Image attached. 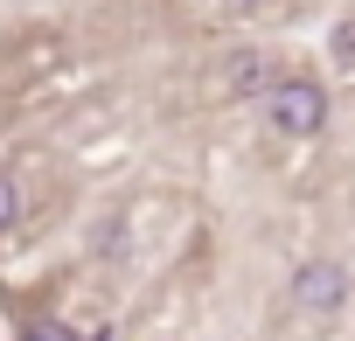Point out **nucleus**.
Listing matches in <instances>:
<instances>
[{"mask_svg": "<svg viewBox=\"0 0 355 341\" xmlns=\"http://www.w3.org/2000/svg\"><path fill=\"white\" fill-rule=\"evenodd\" d=\"M258 112H265V125H272L279 139H313V132L327 125V84H313V77H279V84L258 98Z\"/></svg>", "mask_w": 355, "mask_h": 341, "instance_id": "nucleus-1", "label": "nucleus"}, {"mask_svg": "<svg viewBox=\"0 0 355 341\" xmlns=\"http://www.w3.org/2000/svg\"><path fill=\"white\" fill-rule=\"evenodd\" d=\"M348 292H355V279H348L341 258H306V265L293 272V286H286V299H293L300 320H334V313L348 306Z\"/></svg>", "mask_w": 355, "mask_h": 341, "instance_id": "nucleus-2", "label": "nucleus"}, {"mask_svg": "<svg viewBox=\"0 0 355 341\" xmlns=\"http://www.w3.org/2000/svg\"><path fill=\"white\" fill-rule=\"evenodd\" d=\"M272 84H279L272 56H230V91H237V98H265Z\"/></svg>", "mask_w": 355, "mask_h": 341, "instance_id": "nucleus-3", "label": "nucleus"}, {"mask_svg": "<svg viewBox=\"0 0 355 341\" xmlns=\"http://www.w3.org/2000/svg\"><path fill=\"white\" fill-rule=\"evenodd\" d=\"M21 341H84L70 320H56V313H35V320H21Z\"/></svg>", "mask_w": 355, "mask_h": 341, "instance_id": "nucleus-4", "label": "nucleus"}, {"mask_svg": "<svg viewBox=\"0 0 355 341\" xmlns=\"http://www.w3.org/2000/svg\"><path fill=\"white\" fill-rule=\"evenodd\" d=\"M15 223H21V182L8 175V167H0V237H8Z\"/></svg>", "mask_w": 355, "mask_h": 341, "instance_id": "nucleus-5", "label": "nucleus"}, {"mask_svg": "<svg viewBox=\"0 0 355 341\" xmlns=\"http://www.w3.org/2000/svg\"><path fill=\"white\" fill-rule=\"evenodd\" d=\"M327 56H334L341 70H355V15H348V21H334V35H327Z\"/></svg>", "mask_w": 355, "mask_h": 341, "instance_id": "nucleus-6", "label": "nucleus"}, {"mask_svg": "<svg viewBox=\"0 0 355 341\" xmlns=\"http://www.w3.org/2000/svg\"><path fill=\"white\" fill-rule=\"evenodd\" d=\"M84 341H112V334H105V327H98V334H84Z\"/></svg>", "mask_w": 355, "mask_h": 341, "instance_id": "nucleus-7", "label": "nucleus"}]
</instances>
